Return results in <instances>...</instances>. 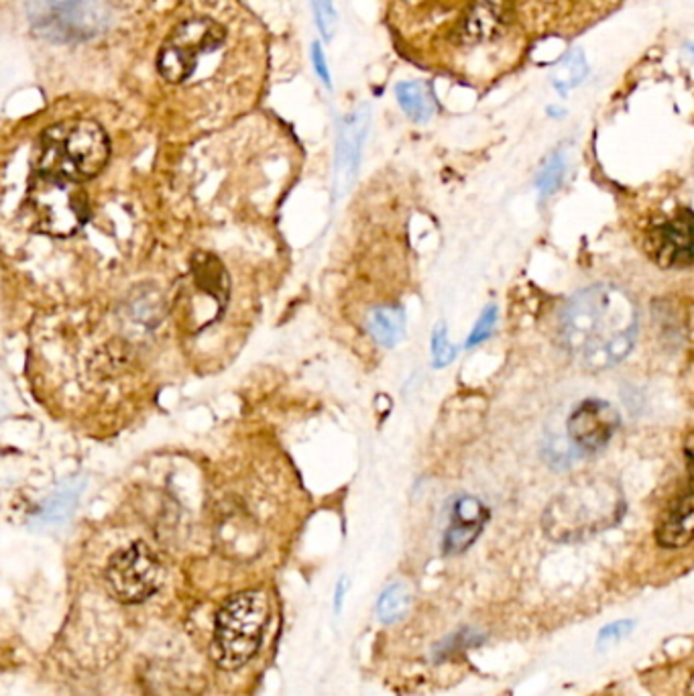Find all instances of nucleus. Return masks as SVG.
<instances>
[{"label": "nucleus", "instance_id": "nucleus-1", "mask_svg": "<svg viewBox=\"0 0 694 696\" xmlns=\"http://www.w3.org/2000/svg\"><path fill=\"white\" fill-rule=\"evenodd\" d=\"M560 345L589 371L624 361L638 336V307L617 285H593L572 295L558 321Z\"/></svg>", "mask_w": 694, "mask_h": 696}, {"label": "nucleus", "instance_id": "nucleus-2", "mask_svg": "<svg viewBox=\"0 0 694 696\" xmlns=\"http://www.w3.org/2000/svg\"><path fill=\"white\" fill-rule=\"evenodd\" d=\"M624 493L607 476H584L562 489L544 514V531L558 542L584 540L624 516Z\"/></svg>", "mask_w": 694, "mask_h": 696}, {"label": "nucleus", "instance_id": "nucleus-3", "mask_svg": "<svg viewBox=\"0 0 694 696\" xmlns=\"http://www.w3.org/2000/svg\"><path fill=\"white\" fill-rule=\"evenodd\" d=\"M111 143L94 121H66L49 126L40 141L37 171L82 183L107 168Z\"/></svg>", "mask_w": 694, "mask_h": 696}, {"label": "nucleus", "instance_id": "nucleus-4", "mask_svg": "<svg viewBox=\"0 0 694 696\" xmlns=\"http://www.w3.org/2000/svg\"><path fill=\"white\" fill-rule=\"evenodd\" d=\"M269 621V603L257 591L240 593L216 615L212 658L224 670L249 664L261 648Z\"/></svg>", "mask_w": 694, "mask_h": 696}, {"label": "nucleus", "instance_id": "nucleus-5", "mask_svg": "<svg viewBox=\"0 0 694 696\" xmlns=\"http://www.w3.org/2000/svg\"><path fill=\"white\" fill-rule=\"evenodd\" d=\"M111 0H29V25L35 35L56 43L86 42L112 23Z\"/></svg>", "mask_w": 694, "mask_h": 696}, {"label": "nucleus", "instance_id": "nucleus-6", "mask_svg": "<svg viewBox=\"0 0 694 696\" xmlns=\"http://www.w3.org/2000/svg\"><path fill=\"white\" fill-rule=\"evenodd\" d=\"M27 209L35 231L47 237H71L90 216L88 195L78 181L40 171H35L29 186Z\"/></svg>", "mask_w": 694, "mask_h": 696}, {"label": "nucleus", "instance_id": "nucleus-7", "mask_svg": "<svg viewBox=\"0 0 694 696\" xmlns=\"http://www.w3.org/2000/svg\"><path fill=\"white\" fill-rule=\"evenodd\" d=\"M226 31L216 21L206 16H195L180 23L167 37L157 68L169 85H183L194 74L198 59L221 49Z\"/></svg>", "mask_w": 694, "mask_h": 696}, {"label": "nucleus", "instance_id": "nucleus-8", "mask_svg": "<svg viewBox=\"0 0 694 696\" xmlns=\"http://www.w3.org/2000/svg\"><path fill=\"white\" fill-rule=\"evenodd\" d=\"M164 581L159 558L147 543H131L116 552L107 566V585L112 597L126 605L152 599Z\"/></svg>", "mask_w": 694, "mask_h": 696}, {"label": "nucleus", "instance_id": "nucleus-9", "mask_svg": "<svg viewBox=\"0 0 694 696\" xmlns=\"http://www.w3.org/2000/svg\"><path fill=\"white\" fill-rule=\"evenodd\" d=\"M646 249L662 267H684L694 263V214L679 210L648 228Z\"/></svg>", "mask_w": 694, "mask_h": 696}, {"label": "nucleus", "instance_id": "nucleus-10", "mask_svg": "<svg viewBox=\"0 0 694 696\" xmlns=\"http://www.w3.org/2000/svg\"><path fill=\"white\" fill-rule=\"evenodd\" d=\"M619 426V414L612 404L586 400L570 414L567 430L572 445L581 452H597L612 442Z\"/></svg>", "mask_w": 694, "mask_h": 696}, {"label": "nucleus", "instance_id": "nucleus-11", "mask_svg": "<svg viewBox=\"0 0 694 696\" xmlns=\"http://www.w3.org/2000/svg\"><path fill=\"white\" fill-rule=\"evenodd\" d=\"M369 106L362 104L361 109L350 112L345 123L340 125L338 147H336V166H334V192L336 198L345 195L348 188L355 183L361 166L362 143L369 131Z\"/></svg>", "mask_w": 694, "mask_h": 696}, {"label": "nucleus", "instance_id": "nucleus-12", "mask_svg": "<svg viewBox=\"0 0 694 696\" xmlns=\"http://www.w3.org/2000/svg\"><path fill=\"white\" fill-rule=\"evenodd\" d=\"M510 23V0H474L467 13L462 14L455 37L462 45L495 42L507 31Z\"/></svg>", "mask_w": 694, "mask_h": 696}, {"label": "nucleus", "instance_id": "nucleus-13", "mask_svg": "<svg viewBox=\"0 0 694 696\" xmlns=\"http://www.w3.org/2000/svg\"><path fill=\"white\" fill-rule=\"evenodd\" d=\"M489 509L477 497H460L452 505L450 526L446 529V554H460L471 546L485 528Z\"/></svg>", "mask_w": 694, "mask_h": 696}, {"label": "nucleus", "instance_id": "nucleus-14", "mask_svg": "<svg viewBox=\"0 0 694 696\" xmlns=\"http://www.w3.org/2000/svg\"><path fill=\"white\" fill-rule=\"evenodd\" d=\"M658 543L664 548H684L694 542V491L682 495L658 526Z\"/></svg>", "mask_w": 694, "mask_h": 696}, {"label": "nucleus", "instance_id": "nucleus-15", "mask_svg": "<svg viewBox=\"0 0 694 696\" xmlns=\"http://www.w3.org/2000/svg\"><path fill=\"white\" fill-rule=\"evenodd\" d=\"M367 328L381 347H395L405 333V316L402 307L379 306L369 314Z\"/></svg>", "mask_w": 694, "mask_h": 696}, {"label": "nucleus", "instance_id": "nucleus-16", "mask_svg": "<svg viewBox=\"0 0 694 696\" xmlns=\"http://www.w3.org/2000/svg\"><path fill=\"white\" fill-rule=\"evenodd\" d=\"M395 97L402 111L416 123H426L436 109L428 86L422 82H403L395 88Z\"/></svg>", "mask_w": 694, "mask_h": 696}, {"label": "nucleus", "instance_id": "nucleus-17", "mask_svg": "<svg viewBox=\"0 0 694 696\" xmlns=\"http://www.w3.org/2000/svg\"><path fill=\"white\" fill-rule=\"evenodd\" d=\"M412 607V588L403 583L388 586L377 603V617L381 624L391 626L402 621Z\"/></svg>", "mask_w": 694, "mask_h": 696}, {"label": "nucleus", "instance_id": "nucleus-18", "mask_svg": "<svg viewBox=\"0 0 694 696\" xmlns=\"http://www.w3.org/2000/svg\"><path fill=\"white\" fill-rule=\"evenodd\" d=\"M82 487L80 485H74V487L66 485L61 491H57L56 495L43 507L42 514L37 516V521L42 526H56V524L66 521L71 516L74 507H76L78 493H80Z\"/></svg>", "mask_w": 694, "mask_h": 696}, {"label": "nucleus", "instance_id": "nucleus-19", "mask_svg": "<svg viewBox=\"0 0 694 696\" xmlns=\"http://www.w3.org/2000/svg\"><path fill=\"white\" fill-rule=\"evenodd\" d=\"M586 74V66H584L583 56L581 54H574L569 59H564L558 70L555 71V85L558 90H569L579 85Z\"/></svg>", "mask_w": 694, "mask_h": 696}, {"label": "nucleus", "instance_id": "nucleus-20", "mask_svg": "<svg viewBox=\"0 0 694 696\" xmlns=\"http://www.w3.org/2000/svg\"><path fill=\"white\" fill-rule=\"evenodd\" d=\"M312 9H314V19L322 37L331 42L338 27V14L334 9L333 0H312Z\"/></svg>", "mask_w": 694, "mask_h": 696}, {"label": "nucleus", "instance_id": "nucleus-21", "mask_svg": "<svg viewBox=\"0 0 694 696\" xmlns=\"http://www.w3.org/2000/svg\"><path fill=\"white\" fill-rule=\"evenodd\" d=\"M457 357V348L448 340L445 324H438L434 335H432V359L436 367H446L455 361Z\"/></svg>", "mask_w": 694, "mask_h": 696}, {"label": "nucleus", "instance_id": "nucleus-22", "mask_svg": "<svg viewBox=\"0 0 694 696\" xmlns=\"http://www.w3.org/2000/svg\"><path fill=\"white\" fill-rule=\"evenodd\" d=\"M562 176H564V159L560 155H556L546 164V168H544L540 178H538V188H540L541 195H550L556 192L560 181H562Z\"/></svg>", "mask_w": 694, "mask_h": 696}, {"label": "nucleus", "instance_id": "nucleus-23", "mask_svg": "<svg viewBox=\"0 0 694 696\" xmlns=\"http://www.w3.org/2000/svg\"><path fill=\"white\" fill-rule=\"evenodd\" d=\"M497 322V307L489 306L485 312L481 314V318L477 322V326L472 328V335L467 340V347L472 348L481 343H485L486 338L493 333V326Z\"/></svg>", "mask_w": 694, "mask_h": 696}, {"label": "nucleus", "instance_id": "nucleus-24", "mask_svg": "<svg viewBox=\"0 0 694 696\" xmlns=\"http://www.w3.org/2000/svg\"><path fill=\"white\" fill-rule=\"evenodd\" d=\"M634 621H615L612 626H605L601 631H598L597 646L598 648H607V646H613V643H617V641L624 640L629 636V631L634 629Z\"/></svg>", "mask_w": 694, "mask_h": 696}, {"label": "nucleus", "instance_id": "nucleus-25", "mask_svg": "<svg viewBox=\"0 0 694 696\" xmlns=\"http://www.w3.org/2000/svg\"><path fill=\"white\" fill-rule=\"evenodd\" d=\"M483 640V638H479V636H474V633H469V631H460L457 636H452L450 640H446L443 646H438V650H436V654L448 655L455 654V652H459L460 648H469V646H474V643H479V641Z\"/></svg>", "mask_w": 694, "mask_h": 696}, {"label": "nucleus", "instance_id": "nucleus-26", "mask_svg": "<svg viewBox=\"0 0 694 696\" xmlns=\"http://www.w3.org/2000/svg\"><path fill=\"white\" fill-rule=\"evenodd\" d=\"M312 61H314V70L318 74L320 80L331 88V86H333V82H331V71H328V66H326V57L322 54L320 43L312 45Z\"/></svg>", "mask_w": 694, "mask_h": 696}, {"label": "nucleus", "instance_id": "nucleus-27", "mask_svg": "<svg viewBox=\"0 0 694 696\" xmlns=\"http://www.w3.org/2000/svg\"><path fill=\"white\" fill-rule=\"evenodd\" d=\"M343 597H345V581H340V583H338V588H336V600H334V607H336V613L340 611V605H343Z\"/></svg>", "mask_w": 694, "mask_h": 696}, {"label": "nucleus", "instance_id": "nucleus-28", "mask_svg": "<svg viewBox=\"0 0 694 696\" xmlns=\"http://www.w3.org/2000/svg\"><path fill=\"white\" fill-rule=\"evenodd\" d=\"M686 454H689V460H691V467H693L694 471V433L686 440Z\"/></svg>", "mask_w": 694, "mask_h": 696}]
</instances>
